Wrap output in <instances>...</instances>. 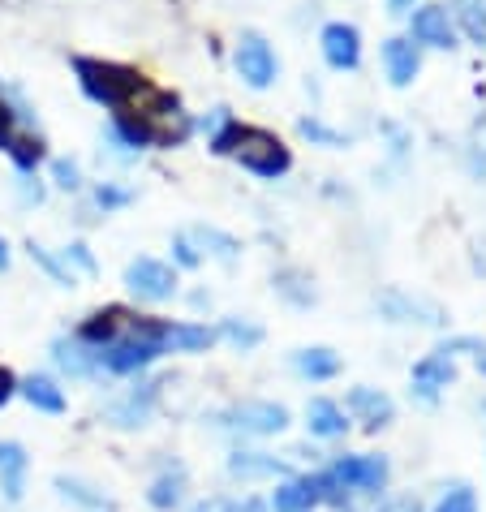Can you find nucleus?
Returning <instances> with one entry per match:
<instances>
[{
    "label": "nucleus",
    "instance_id": "obj_4",
    "mask_svg": "<svg viewBox=\"0 0 486 512\" xmlns=\"http://www.w3.org/2000/svg\"><path fill=\"white\" fill-rule=\"evenodd\" d=\"M160 353L164 349L155 345V340L130 332L125 340H112L108 349H99V366H108L112 375H134V371H142V366H151Z\"/></svg>",
    "mask_w": 486,
    "mask_h": 512
},
{
    "label": "nucleus",
    "instance_id": "obj_11",
    "mask_svg": "<svg viewBox=\"0 0 486 512\" xmlns=\"http://www.w3.org/2000/svg\"><path fill=\"white\" fill-rule=\"evenodd\" d=\"M0 151H9L13 164H18L22 173H31V168L44 160V147H39L35 138H22L18 134V112H13L5 99H0Z\"/></svg>",
    "mask_w": 486,
    "mask_h": 512
},
{
    "label": "nucleus",
    "instance_id": "obj_33",
    "mask_svg": "<svg viewBox=\"0 0 486 512\" xmlns=\"http://www.w3.org/2000/svg\"><path fill=\"white\" fill-rule=\"evenodd\" d=\"M173 254H177V263H181V267H198V263H203V254L190 246V237H185V233L173 237Z\"/></svg>",
    "mask_w": 486,
    "mask_h": 512
},
{
    "label": "nucleus",
    "instance_id": "obj_30",
    "mask_svg": "<svg viewBox=\"0 0 486 512\" xmlns=\"http://www.w3.org/2000/svg\"><path fill=\"white\" fill-rule=\"evenodd\" d=\"M456 13H461V22H465L469 35L486 39V0H461V5H456Z\"/></svg>",
    "mask_w": 486,
    "mask_h": 512
},
{
    "label": "nucleus",
    "instance_id": "obj_13",
    "mask_svg": "<svg viewBox=\"0 0 486 512\" xmlns=\"http://www.w3.org/2000/svg\"><path fill=\"white\" fill-rule=\"evenodd\" d=\"M26 469H31V457H26V448L13 444V439H0V491H5L9 504L22 500V491H26Z\"/></svg>",
    "mask_w": 486,
    "mask_h": 512
},
{
    "label": "nucleus",
    "instance_id": "obj_15",
    "mask_svg": "<svg viewBox=\"0 0 486 512\" xmlns=\"http://www.w3.org/2000/svg\"><path fill=\"white\" fill-rule=\"evenodd\" d=\"M383 65H388V78L392 87H409L422 69V56H418V44L413 39H388L383 44Z\"/></svg>",
    "mask_w": 486,
    "mask_h": 512
},
{
    "label": "nucleus",
    "instance_id": "obj_12",
    "mask_svg": "<svg viewBox=\"0 0 486 512\" xmlns=\"http://www.w3.org/2000/svg\"><path fill=\"white\" fill-rule=\"evenodd\" d=\"M345 409L366 422V431H379V426H388V422L396 418L392 396L379 392V388H353V392L345 396Z\"/></svg>",
    "mask_w": 486,
    "mask_h": 512
},
{
    "label": "nucleus",
    "instance_id": "obj_37",
    "mask_svg": "<svg viewBox=\"0 0 486 512\" xmlns=\"http://www.w3.org/2000/svg\"><path fill=\"white\" fill-rule=\"evenodd\" d=\"M224 512H267V504L246 495V500H224Z\"/></svg>",
    "mask_w": 486,
    "mask_h": 512
},
{
    "label": "nucleus",
    "instance_id": "obj_7",
    "mask_svg": "<svg viewBox=\"0 0 486 512\" xmlns=\"http://www.w3.org/2000/svg\"><path fill=\"white\" fill-rule=\"evenodd\" d=\"M327 474L349 491H383V482H388V461L383 457H340Z\"/></svg>",
    "mask_w": 486,
    "mask_h": 512
},
{
    "label": "nucleus",
    "instance_id": "obj_8",
    "mask_svg": "<svg viewBox=\"0 0 486 512\" xmlns=\"http://www.w3.org/2000/svg\"><path fill=\"white\" fill-rule=\"evenodd\" d=\"M452 349L443 345V349H435V353H426V358L413 366V375H409V383H413V396H422V401H435V396L448 388L452 383Z\"/></svg>",
    "mask_w": 486,
    "mask_h": 512
},
{
    "label": "nucleus",
    "instance_id": "obj_31",
    "mask_svg": "<svg viewBox=\"0 0 486 512\" xmlns=\"http://www.w3.org/2000/svg\"><path fill=\"white\" fill-rule=\"evenodd\" d=\"M297 130H302L310 142H319V147H345V134H336V130H327V125L323 121H314V117H306L302 125H297Z\"/></svg>",
    "mask_w": 486,
    "mask_h": 512
},
{
    "label": "nucleus",
    "instance_id": "obj_21",
    "mask_svg": "<svg viewBox=\"0 0 486 512\" xmlns=\"http://www.w3.org/2000/svg\"><path fill=\"white\" fill-rule=\"evenodd\" d=\"M228 474L241 478V482H254V478H280V474H284V461L267 457V452H233V457H228Z\"/></svg>",
    "mask_w": 486,
    "mask_h": 512
},
{
    "label": "nucleus",
    "instance_id": "obj_17",
    "mask_svg": "<svg viewBox=\"0 0 486 512\" xmlns=\"http://www.w3.org/2000/svg\"><path fill=\"white\" fill-rule=\"evenodd\" d=\"M306 426H310V435H319V439H340L349 431V414L340 409L336 401H310L306 405Z\"/></svg>",
    "mask_w": 486,
    "mask_h": 512
},
{
    "label": "nucleus",
    "instance_id": "obj_22",
    "mask_svg": "<svg viewBox=\"0 0 486 512\" xmlns=\"http://www.w3.org/2000/svg\"><path fill=\"white\" fill-rule=\"evenodd\" d=\"M181 500H185V469L160 474V478L151 482V491H147V504H151V508H160V512L181 508Z\"/></svg>",
    "mask_w": 486,
    "mask_h": 512
},
{
    "label": "nucleus",
    "instance_id": "obj_32",
    "mask_svg": "<svg viewBox=\"0 0 486 512\" xmlns=\"http://www.w3.org/2000/svg\"><path fill=\"white\" fill-rule=\"evenodd\" d=\"M435 512H478V500H474V491H469V487H452L435 504Z\"/></svg>",
    "mask_w": 486,
    "mask_h": 512
},
{
    "label": "nucleus",
    "instance_id": "obj_25",
    "mask_svg": "<svg viewBox=\"0 0 486 512\" xmlns=\"http://www.w3.org/2000/svg\"><path fill=\"white\" fill-rule=\"evenodd\" d=\"M383 310H388V315L396 319V323H413V319H418V315H426V323H443V315H439V310L435 306H426V302H413V297H400V293H388V297H383V302H379Z\"/></svg>",
    "mask_w": 486,
    "mask_h": 512
},
{
    "label": "nucleus",
    "instance_id": "obj_1",
    "mask_svg": "<svg viewBox=\"0 0 486 512\" xmlns=\"http://www.w3.org/2000/svg\"><path fill=\"white\" fill-rule=\"evenodd\" d=\"M211 151L216 155H233L241 168H250L254 177H267L276 181L289 173L293 155L289 147L271 134V130H259V125H241V121H224L216 134H211Z\"/></svg>",
    "mask_w": 486,
    "mask_h": 512
},
{
    "label": "nucleus",
    "instance_id": "obj_41",
    "mask_svg": "<svg viewBox=\"0 0 486 512\" xmlns=\"http://www.w3.org/2000/svg\"><path fill=\"white\" fill-rule=\"evenodd\" d=\"M9 267V246H5V237H0V272Z\"/></svg>",
    "mask_w": 486,
    "mask_h": 512
},
{
    "label": "nucleus",
    "instance_id": "obj_20",
    "mask_svg": "<svg viewBox=\"0 0 486 512\" xmlns=\"http://www.w3.org/2000/svg\"><path fill=\"white\" fill-rule=\"evenodd\" d=\"M314 504H319V487H314V478L280 482L276 495H271V508L276 512H310Z\"/></svg>",
    "mask_w": 486,
    "mask_h": 512
},
{
    "label": "nucleus",
    "instance_id": "obj_2",
    "mask_svg": "<svg viewBox=\"0 0 486 512\" xmlns=\"http://www.w3.org/2000/svg\"><path fill=\"white\" fill-rule=\"evenodd\" d=\"M74 74L82 82V91L112 112H125L142 95V87H147V78L138 69L117 61H95V56H74Z\"/></svg>",
    "mask_w": 486,
    "mask_h": 512
},
{
    "label": "nucleus",
    "instance_id": "obj_26",
    "mask_svg": "<svg viewBox=\"0 0 486 512\" xmlns=\"http://www.w3.org/2000/svg\"><path fill=\"white\" fill-rule=\"evenodd\" d=\"M185 237H190V246L198 250V246H203L207 254H216V259H237V237H228V233H220V229H190V233H185Z\"/></svg>",
    "mask_w": 486,
    "mask_h": 512
},
{
    "label": "nucleus",
    "instance_id": "obj_9",
    "mask_svg": "<svg viewBox=\"0 0 486 512\" xmlns=\"http://www.w3.org/2000/svg\"><path fill=\"white\" fill-rule=\"evenodd\" d=\"M323 56L332 69H357L362 65V35H357V26L349 22H327L323 26Z\"/></svg>",
    "mask_w": 486,
    "mask_h": 512
},
{
    "label": "nucleus",
    "instance_id": "obj_39",
    "mask_svg": "<svg viewBox=\"0 0 486 512\" xmlns=\"http://www.w3.org/2000/svg\"><path fill=\"white\" fill-rule=\"evenodd\" d=\"M9 396H13V375H9V371H0V405H5Z\"/></svg>",
    "mask_w": 486,
    "mask_h": 512
},
{
    "label": "nucleus",
    "instance_id": "obj_42",
    "mask_svg": "<svg viewBox=\"0 0 486 512\" xmlns=\"http://www.w3.org/2000/svg\"><path fill=\"white\" fill-rule=\"evenodd\" d=\"M388 5H392V9L400 13V9H409V5H413V0H388Z\"/></svg>",
    "mask_w": 486,
    "mask_h": 512
},
{
    "label": "nucleus",
    "instance_id": "obj_19",
    "mask_svg": "<svg viewBox=\"0 0 486 512\" xmlns=\"http://www.w3.org/2000/svg\"><path fill=\"white\" fill-rule=\"evenodd\" d=\"M121 323H125V310L121 306H108V310H99V315H91L87 323H82L78 340H82V345H91V349H108L112 340H117Z\"/></svg>",
    "mask_w": 486,
    "mask_h": 512
},
{
    "label": "nucleus",
    "instance_id": "obj_38",
    "mask_svg": "<svg viewBox=\"0 0 486 512\" xmlns=\"http://www.w3.org/2000/svg\"><path fill=\"white\" fill-rule=\"evenodd\" d=\"M379 512H418V504H413V500H388Z\"/></svg>",
    "mask_w": 486,
    "mask_h": 512
},
{
    "label": "nucleus",
    "instance_id": "obj_14",
    "mask_svg": "<svg viewBox=\"0 0 486 512\" xmlns=\"http://www.w3.org/2000/svg\"><path fill=\"white\" fill-rule=\"evenodd\" d=\"M160 388H164V383H147V388L130 392V396H125V401L108 405V422H112V426H121V431H134V426H147L151 409H155V392H160Z\"/></svg>",
    "mask_w": 486,
    "mask_h": 512
},
{
    "label": "nucleus",
    "instance_id": "obj_16",
    "mask_svg": "<svg viewBox=\"0 0 486 512\" xmlns=\"http://www.w3.org/2000/svg\"><path fill=\"white\" fill-rule=\"evenodd\" d=\"M52 358H56V366H61L65 375H78V379H87V375L99 371V349L82 345V340H56Z\"/></svg>",
    "mask_w": 486,
    "mask_h": 512
},
{
    "label": "nucleus",
    "instance_id": "obj_18",
    "mask_svg": "<svg viewBox=\"0 0 486 512\" xmlns=\"http://www.w3.org/2000/svg\"><path fill=\"white\" fill-rule=\"evenodd\" d=\"M211 340H216V332L203 323H168L164 319V353H203Z\"/></svg>",
    "mask_w": 486,
    "mask_h": 512
},
{
    "label": "nucleus",
    "instance_id": "obj_36",
    "mask_svg": "<svg viewBox=\"0 0 486 512\" xmlns=\"http://www.w3.org/2000/svg\"><path fill=\"white\" fill-rule=\"evenodd\" d=\"M69 259H74V263H78V267H82V272H87V276H95V259H91V250L82 246V241H74V246L65 250V263H69Z\"/></svg>",
    "mask_w": 486,
    "mask_h": 512
},
{
    "label": "nucleus",
    "instance_id": "obj_34",
    "mask_svg": "<svg viewBox=\"0 0 486 512\" xmlns=\"http://www.w3.org/2000/svg\"><path fill=\"white\" fill-rule=\"evenodd\" d=\"M95 203L104 207V211H112V207H125V203H130V190H117V186H99V190H95Z\"/></svg>",
    "mask_w": 486,
    "mask_h": 512
},
{
    "label": "nucleus",
    "instance_id": "obj_23",
    "mask_svg": "<svg viewBox=\"0 0 486 512\" xmlns=\"http://www.w3.org/2000/svg\"><path fill=\"white\" fill-rule=\"evenodd\" d=\"M22 396L31 401L39 414H65V392L56 388L52 379H44V375H31L22 383Z\"/></svg>",
    "mask_w": 486,
    "mask_h": 512
},
{
    "label": "nucleus",
    "instance_id": "obj_10",
    "mask_svg": "<svg viewBox=\"0 0 486 512\" xmlns=\"http://www.w3.org/2000/svg\"><path fill=\"white\" fill-rule=\"evenodd\" d=\"M409 39L413 44H426V48H452L456 35H452V18L443 5H422L413 9L409 18Z\"/></svg>",
    "mask_w": 486,
    "mask_h": 512
},
{
    "label": "nucleus",
    "instance_id": "obj_6",
    "mask_svg": "<svg viewBox=\"0 0 486 512\" xmlns=\"http://www.w3.org/2000/svg\"><path fill=\"white\" fill-rule=\"evenodd\" d=\"M276 52L267 48V39H259V35H246L237 44V74L250 82V87H271L276 82Z\"/></svg>",
    "mask_w": 486,
    "mask_h": 512
},
{
    "label": "nucleus",
    "instance_id": "obj_27",
    "mask_svg": "<svg viewBox=\"0 0 486 512\" xmlns=\"http://www.w3.org/2000/svg\"><path fill=\"white\" fill-rule=\"evenodd\" d=\"M56 491L65 495V500H74L78 508H91V512H99V508H108V500L99 491H91L87 482H78V478H56Z\"/></svg>",
    "mask_w": 486,
    "mask_h": 512
},
{
    "label": "nucleus",
    "instance_id": "obj_29",
    "mask_svg": "<svg viewBox=\"0 0 486 512\" xmlns=\"http://www.w3.org/2000/svg\"><path fill=\"white\" fill-rule=\"evenodd\" d=\"M26 250H31V259H35L39 267H44V272H48L56 284H74V272H69V267H65V259H56V254H52V250H44V246H39V241H31V246H26Z\"/></svg>",
    "mask_w": 486,
    "mask_h": 512
},
{
    "label": "nucleus",
    "instance_id": "obj_35",
    "mask_svg": "<svg viewBox=\"0 0 486 512\" xmlns=\"http://www.w3.org/2000/svg\"><path fill=\"white\" fill-rule=\"evenodd\" d=\"M52 177H56V186H61V190H78V164L56 160L52 164Z\"/></svg>",
    "mask_w": 486,
    "mask_h": 512
},
{
    "label": "nucleus",
    "instance_id": "obj_3",
    "mask_svg": "<svg viewBox=\"0 0 486 512\" xmlns=\"http://www.w3.org/2000/svg\"><path fill=\"white\" fill-rule=\"evenodd\" d=\"M125 284H130V293H138L142 302H168L177 293V272L160 259H134L125 267Z\"/></svg>",
    "mask_w": 486,
    "mask_h": 512
},
{
    "label": "nucleus",
    "instance_id": "obj_24",
    "mask_svg": "<svg viewBox=\"0 0 486 512\" xmlns=\"http://www.w3.org/2000/svg\"><path fill=\"white\" fill-rule=\"evenodd\" d=\"M293 366L302 371L306 379H336L340 375V358L332 349H323V345H314V349H302L293 358Z\"/></svg>",
    "mask_w": 486,
    "mask_h": 512
},
{
    "label": "nucleus",
    "instance_id": "obj_5",
    "mask_svg": "<svg viewBox=\"0 0 486 512\" xmlns=\"http://www.w3.org/2000/svg\"><path fill=\"white\" fill-rule=\"evenodd\" d=\"M224 426H237V431H246V435H280L284 426H289V409L276 401H246V405L228 409Z\"/></svg>",
    "mask_w": 486,
    "mask_h": 512
},
{
    "label": "nucleus",
    "instance_id": "obj_28",
    "mask_svg": "<svg viewBox=\"0 0 486 512\" xmlns=\"http://www.w3.org/2000/svg\"><path fill=\"white\" fill-rule=\"evenodd\" d=\"M220 336H224L233 349H254V345L263 340V327L241 323V319H224V323H220Z\"/></svg>",
    "mask_w": 486,
    "mask_h": 512
},
{
    "label": "nucleus",
    "instance_id": "obj_40",
    "mask_svg": "<svg viewBox=\"0 0 486 512\" xmlns=\"http://www.w3.org/2000/svg\"><path fill=\"white\" fill-rule=\"evenodd\" d=\"M190 512H224V500H203V504H194Z\"/></svg>",
    "mask_w": 486,
    "mask_h": 512
}]
</instances>
